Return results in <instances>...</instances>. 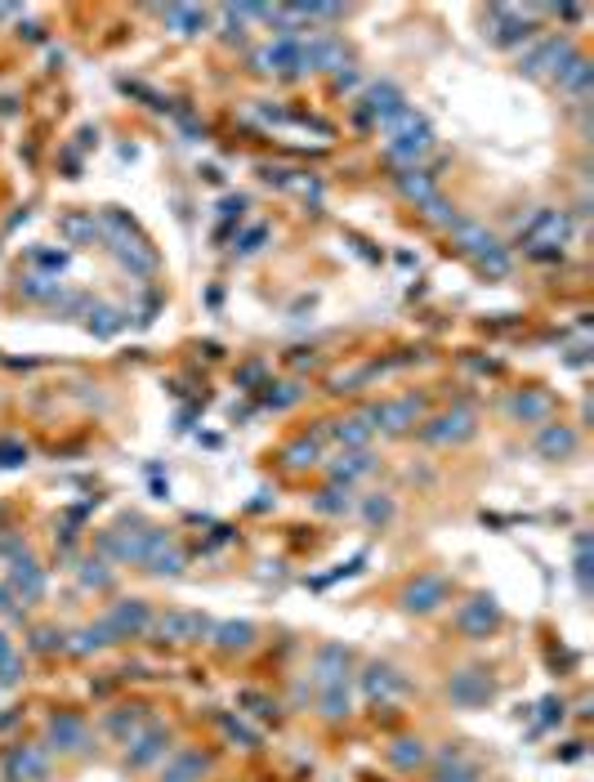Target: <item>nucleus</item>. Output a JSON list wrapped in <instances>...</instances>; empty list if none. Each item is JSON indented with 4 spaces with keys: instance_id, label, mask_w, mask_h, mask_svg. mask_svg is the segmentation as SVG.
Instances as JSON below:
<instances>
[{
    "instance_id": "25",
    "label": "nucleus",
    "mask_w": 594,
    "mask_h": 782,
    "mask_svg": "<svg viewBox=\"0 0 594 782\" xmlns=\"http://www.w3.org/2000/svg\"><path fill=\"white\" fill-rule=\"evenodd\" d=\"M385 760L398 769V774H416V769L429 760V751H425V742H420V738H394L385 747Z\"/></svg>"
},
{
    "instance_id": "35",
    "label": "nucleus",
    "mask_w": 594,
    "mask_h": 782,
    "mask_svg": "<svg viewBox=\"0 0 594 782\" xmlns=\"http://www.w3.org/2000/svg\"><path fill=\"white\" fill-rule=\"evenodd\" d=\"M112 644V635L103 631V622H94V626H85V631H76V644H67L72 653H99V648H108Z\"/></svg>"
},
{
    "instance_id": "13",
    "label": "nucleus",
    "mask_w": 594,
    "mask_h": 782,
    "mask_svg": "<svg viewBox=\"0 0 594 782\" xmlns=\"http://www.w3.org/2000/svg\"><path fill=\"white\" fill-rule=\"evenodd\" d=\"M469 434H474V412L469 407H452V412L434 416V421L420 429L425 443H465Z\"/></svg>"
},
{
    "instance_id": "17",
    "label": "nucleus",
    "mask_w": 594,
    "mask_h": 782,
    "mask_svg": "<svg viewBox=\"0 0 594 782\" xmlns=\"http://www.w3.org/2000/svg\"><path fill=\"white\" fill-rule=\"evenodd\" d=\"M362 689H367L371 702H394V698H402V693H407V680H402L394 666L371 662L367 671H362Z\"/></svg>"
},
{
    "instance_id": "39",
    "label": "nucleus",
    "mask_w": 594,
    "mask_h": 782,
    "mask_svg": "<svg viewBox=\"0 0 594 782\" xmlns=\"http://www.w3.org/2000/svg\"><path fill=\"white\" fill-rule=\"evenodd\" d=\"M59 291H63V286L50 282V278H41V273L23 282V295H27V300H50V304H54V300H59Z\"/></svg>"
},
{
    "instance_id": "21",
    "label": "nucleus",
    "mask_w": 594,
    "mask_h": 782,
    "mask_svg": "<svg viewBox=\"0 0 594 782\" xmlns=\"http://www.w3.org/2000/svg\"><path fill=\"white\" fill-rule=\"evenodd\" d=\"M148 720H152L148 707H143V702H130V707H117V711L103 715V733H108V738H117V742H130Z\"/></svg>"
},
{
    "instance_id": "16",
    "label": "nucleus",
    "mask_w": 594,
    "mask_h": 782,
    "mask_svg": "<svg viewBox=\"0 0 594 782\" xmlns=\"http://www.w3.org/2000/svg\"><path fill=\"white\" fill-rule=\"evenodd\" d=\"M255 68H260V72H277V76L304 72L300 68V41H286V36H277L273 45H264V50L255 54Z\"/></svg>"
},
{
    "instance_id": "47",
    "label": "nucleus",
    "mask_w": 594,
    "mask_h": 782,
    "mask_svg": "<svg viewBox=\"0 0 594 782\" xmlns=\"http://www.w3.org/2000/svg\"><path fill=\"white\" fill-rule=\"evenodd\" d=\"M367 519H371V523H389V519H394V505H389L385 497L367 501Z\"/></svg>"
},
{
    "instance_id": "4",
    "label": "nucleus",
    "mask_w": 594,
    "mask_h": 782,
    "mask_svg": "<svg viewBox=\"0 0 594 782\" xmlns=\"http://www.w3.org/2000/svg\"><path fill=\"white\" fill-rule=\"evenodd\" d=\"M45 774H50V747H41V742H18L0 760L5 782H45Z\"/></svg>"
},
{
    "instance_id": "46",
    "label": "nucleus",
    "mask_w": 594,
    "mask_h": 782,
    "mask_svg": "<svg viewBox=\"0 0 594 782\" xmlns=\"http://www.w3.org/2000/svg\"><path fill=\"white\" fill-rule=\"evenodd\" d=\"M18 675H23V657L9 653L5 662H0V684H18Z\"/></svg>"
},
{
    "instance_id": "36",
    "label": "nucleus",
    "mask_w": 594,
    "mask_h": 782,
    "mask_svg": "<svg viewBox=\"0 0 594 782\" xmlns=\"http://www.w3.org/2000/svg\"><path fill=\"white\" fill-rule=\"evenodd\" d=\"M322 715H327V720H344V715H349V684L322 689Z\"/></svg>"
},
{
    "instance_id": "40",
    "label": "nucleus",
    "mask_w": 594,
    "mask_h": 782,
    "mask_svg": "<svg viewBox=\"0 0 594 782\" xmlns=\"http://www.w3.org/2000/svg\"><path fill=\"white\" fill-rule=\"evenodd\" d=\"M90 331H94V336H117V331H121V313L90 309Z\"/></svg>"
},
{
    "instance_id": "11",
    "label": "nucleus",
    "mask_w": 594,
    "mask_h": 782,
    "mask_svg": "<svg viewBox=\"0 0 594 782\" xmlns=\"http://www.w3.org/2000/svg\"><path fill=\"white\" fill-rule=\"evenodd\" d=\"M447 698H452L456 707L474 711V707H487V702L496 698V684L487 680V671H478V666H469V671H456L452 680H447Z\"/></svg>"
},
{
    "instance_id": "48",
    "label": "nucleus",
    "mask_w": 594,
    "mask_h": 782,
    "mask_svg": "<svg viewBox=\"0 0 594 782\" xmlns=\"http://www.w3.org/2000/svg\"><path fill=\"white\" fill-rule=\"evenodd\" d=\"M300 398V385H277V394H268V407H291Z\"/></svg>"
},
{
    "instance_id": "9",
    "label": "nucleus",
    "mask_w": 594,
    "mask_h": 782,
    "mask_svg": "<svg viewBox=\"0 0 594 782\" xmlns=\"http://www.w3.org/2000/svg\"><path fill=\"white\" fill-rule=\"evenodd\" d=\"M166 751H170V729H166V724H157V720H148L126 742V765L130 769H148V765H157V760H166Z\"/></svg>"
},
{
    "instance_id": "44",
    "label": "nucleus",
    "mask_w": 594,
    "mask_h": 782,
    "mask_svg": "<svg viewBox=\"0 0 594 782\" xmlns=\"http://www.w3.org/2000/svg\"><path fill=\"white\" fill-rule=\"evenodd\" d=\"M32 264H36V269L63 273V269H67V255H63V251H32Z\"/></svg>"
},
{
    "instance_id": "15",
    "label": "nucleus",
    "mask_w": 594,
    "mask_h": 782,
    "mask_svg": "<svg viewBox=\"0 0 594 782\" xmlns=\"http://www.w3.org/2000/svg\"><path fill=\"white\" fill-rule=\"evenodd\" d=\"M407 108L402 103V90L394 81H376L367 90V99H362V121H376V126H385L389 117H398V112Z\"/></svg>"
},
{
    "instance_id": "33",
    "label": "nucleus",
    "mask_w": 594,
    "mask_h": 782,
    "mask_svg": "<svg viewBox=\"0 0 594 782\" xmlns=\"http://www.w3.org/2000/svg\"><path fill=\"white\" fill-rule=\"evenodd\" d=\"M510 412L519 416V421H545V416H550V398L545 394H519L510 403Z\"/></svg>"
},
{
    "instance_id": "45",
    "label": "nucleus",
    "mask_w": 594,
    "mask_h": 782,
    "mask_svg": "<svg viewBox=\"0 0 594 782\" xmlns=\"http://www.w3.org/2000/svg\"><path fill=\"white\" fill-rule=\"evenodd\" d=\"M224 733H228L233 742H246V747H260V738H255V733L246 729L242 720H224Z\"/></svg>"
},
{
    "instance_id": "22",
    "label": "nucleus",
    "mask_w": 594,
    "mask_h": 782,
    "mask_svg": "<svg viewBox=\"0 0 594 782\" xmlns=\"http://www.w3.org/2000/svg\"><path fill=\"white\" fill-rule=\"evenodd\" d=\"M434 782H478V765L461 747H443L434 756Z\"/></svg>"
},
{
    "instance_id": "37",
    "label": "nucleus",
    "mask_w": 594,
    "mask_h": 782,
    "mask_svg": "<svg viewBox=\"0 0 594 782\" xmlns=\"http://www.w3.org/2000/svg\"><path fill=\"white\" fill-rule=\"evenodd\" d=\"M318 505L322 514H349L353 510V497H349V488H340V483H335V488H327V492H318Z\"/></svg>"
},
{
    "instance_id": "1",
    "label": "nucleus",
    "mask_w": 594,
    "mask_h": 782,
    "mask_svg": "<svg viewBox=\"0 0 594 782\" xmlns=\"http://www.w3.org/2000/svg\"><path fill=\"white\" fill-rule=\"evenodd\" d=\"M385 135H389V157L402 161V166H416V161L434 148V130H429V121L411 108H402L398 117L385 121Z\"/></svg>"
},
{
    "instance_id": "27",
    "label": "nucleus",
    "mask_w": 594,
    "mask_h": 782,
    "mask_svg": "<svg viewBox=\"0 0 594 782\" xmlns=\"http://www.w3.org/2000/svg\"><path fill=\"white\" fill-rule=\"evenodd\" d=\"M536 452L554 456V461H559V456H572L577 452V434H572L568 425H545L541 434H536Z\"/></svg>"
},
{
    "instance_id": "18",
    "label": "nucleus",
    "mask_w": 594,
    "mask_h": 782,
    "mask_svg": "<svg viewBox=\"0 0 594 782\" xmlns=\"http://www.w3.org/2000/svg\"><path fill=\"white\" fill-rule=\"evenodd\" d=\"M5 586L14 590V599H23V604H36V599L45 595V572L36 568V559L18 555L14 568H9V581H5Z\"/></svg>"
},
{
    "instance_id": "24",
    "label": "nucleus",
    "mask_w": 594,
    "mask_h": 782,
    "mask_svg": "<svg viewBox=\"0 0 594 782\" xmlns=\"http://www.w3.org/2000/svg\"><path fill=\"white\" fill-rule=\"evenodd\" d=\"M112 251H117V260L126 264L130 273H139V278H148V273L157 269V255H152L148 246H143L139 237H130V233L126 237H112Z\"/></svg>"
},
{
    "instance_id": "5",
    "label": "nucleus",
    "mask_w": 594,
    "mask_h": 782,
    "mask_svg": "<svg viewBox=\"0 0 594 782\" xmlns=\"http://www.w3.org/2000/svg\"><path fill=\"white\" fill-rule=\"evenodd\" d=\"M452 622H456V631H461L465 640H487V635L501 631V608H496L492 595H474V599H465V604L456 608Z\"/></svg>"
},
{
    "instance_id": "41",
    "label": "nucleus",
    "mask_w": 594,
    "mask_h": 782,
    "mask_svg": "<svg viewBox=\"0 0 594 782\" xmlns=\"http://www.w3.org/2000/svg\"><path fill=\"white\" fill-rule=\"evenodd\" d=\"M242 707H251L260 720H277V702H268L264 693H242Z\"/></svg>"
},
{
    "instance_id": "43",
    "label": "nucleus",
    "mask_w": 594,
    "mask_h": 782,
    "mask_svg": "<svg viewBox=\"0 0 594 782\" xmlns=\"http://www.w3.org/2000/svg\"><path fill=\"white\" fill-rule=\"evenodd\" d=\"M32 648H36V653H54V648H67V640H63L59 631H50V626H45V631L32 635Z\"/></svg>"
},
{
    "instance_id": "7",
    "label": "nucleus",
    "mask_w": 594,
    "mask_h": 782,
    "mask_svg": "<svg viewBox=\"0 0 594 782\" xmlns=\"http://www.w3.org/2000/svg\"><path fill=\"white\" fill-rule=\"evenodd\" d=\"M103 631H108L112 640H143V635L152 631V608L143 604V599H121V604L103 617Z\"/></svg>"
},
{
    "instance_id": "34",
    "label": "nucleus",
    "mask_w": 594,
    "mask_h": 782,
    "mask_svg": "<svg viewBox=\"0 0 594 782\" xmlns=\"http://www.w3.org/2000/svg\"><path fill=\"white\" fill-rule=\"evenodd\" d=\"M318 456H322L318 438H300V443H291V447L282 452V461L291 465V470H304V465H318Z\"/></svg>"
},
{
    "instance_id": "32",
    "label": "nucleus",
    "mask_w": 594,
    "mask_h": 782,
    "mask_svg": "<svg viewBox=\"0 0 594 782\" xmlns=\"http://www.w3.org/2000/svg\"><path fill=\"white\" fill-rule=\"evenodd\" d=\"M590 76H594L590 59H577L568 72L559 76V90H563V94H572V99H586V94H590Z\"/></svg>"
},
{
    "instance_id": "50",
    "label": "nucleus",
    "mask_w": 594,
    "mask_h": 782,
    "mask_svg": "<svg viewBox=\"0 0 594 782\" xmlns=\"http://www.w3.org/2000/svg\"><path fill=\"white\" fill-rule=\"evenodd\" d=\"M18 720H23V711H9V715H0V733H5V729H14Z\"/></svg>"
},
{
    "instance_id": "10",
    "label": "nucleus",
    "mask_w": 594,
    "mask_h": 782,
    "mask_svg": "<svg viewBox=\"0 0 594 782\" xmlns=\"http://www.w3.org/2000/svg\"><path fill=\"white\" fill-rule=\"evenodd\" d=\"M447 577L443 572H420L416 581H407L402 586V608L407 613H434V608H443L447 604Z\"/></svg>"
},
{
    "instance_id": "6",
    "label": "nucleus",
    "mask_w": 594,
    "mask_h": 782,
    "mask_svg": "<svg viewBox=\"0 0 594 782\" xmlns=\"http://www.w3.org/2000/svg\"><path fill=\"white\" fill-rule=\"evenodd\" d=\"M210 631H215V622L201 613H166V617H152V631L161 644H201L210 640Z\"/></svg>"
},
{
    "instance_id": "38",
    "label": "nucleus",
    "mask_w": 594,
    "mask_h": 782,
    "mask_svg": "<svg viewBox=\"0 0 594 782\" xmlns=\"http://www.w3.org/2000/svg\"><path fill=\"white\" fill-rule=\"evenodd\" d=\"M94 233H99V219H94V215L63 219V237H67V242H85V237H94Z\"/></svg>"
},
{
    "instance_id": "31",
    "label": "nucleus",
    "mask_w": 594,
    "mask_h": 782,
    "mask_svg": "<svg viewBox=\"0 0 594 782\" xmlns=\"http://www.w3.org/2000/svg\"><path fill=\"white\" fill-rule=\"evenodd\" d=\"M335 438H340L344 447H353V452H362V447L371 443V421L367 416H349V421H335V429H331Z\"/></svg>"
},
{
    "instance_id": "28",
    "label": "nucleus",
    "mask_w": 594,
    "mask_h": 782,
    "mask_svg": "<svg viewBox=\"0 0 594 782\" xmlns=\"http://www.w3.org/2000/svg\"><path fill=\"white\" fill-rule=\"evenodd\" d=\"M398 188H402V197L407 202H416V206H429L438 197V188H434V179L425 175V170H416V166H407L398 175Z\"/></svg>"
},
{
    "instance_id": "26",
    "label": "nucleus",
    "mask_w": 594,
    "mask_h": 782,
    "mask_svg": "<svg viewBox=\"0 0 594 782\" xmlns=\"http://www.w3.org/2000/svg\"><path fill=\"white\" fill-rule=\"evenodd\" d=\"M210 640H215V648H224V653H246V648L255 644V626L251 622H219L215 631H210Z\"/></svg>"
},
{
    "instance_id": "49",
    "label": "nucleus",
    "mask_w": 594,
    "mask_h": 782,
    "mask_svg": "<svg viewBox=\"0 0 594 782\" xmlns=\"http://www.w3.org/2000/svg\"><path fill=\"white\" fill-rule=\"evenodd\" d=\"M0 613H5V617L14 613V617H18V608H14V590H9V586H0Z\"/></svg>"
},
{
    "instance_id": "51",
    "label": "nucleus",
    "mask_w": 594,
    "mask_h": 782,
    "mask_svg": "<svg viewBox=\"0 0 594 782\" xmlns=\"http://www.w3.org/2000/svg\"><path fill=\"white\" fill-rule=\"evenodd\" d=\"M9 653H14V644H9V635H5V631H0V662H5V657H9Z\"/></svg>"
},
{
    "instance_id": "3",
    "label": "nucleus",
    "mask_w": 594,
    "mask_h": 782,
    "mask_svg": "<svg viewBox=\"0 0 594 782\" xmlns=\"http://www.w3.org/2000/svg\"><path fill=\"white\" fill-rule=\"evenodd\" d=\"M577 45L568 41V36H545V41L528 45V54H523V72L528 76H550V81H559L563 72L577 63Z\"/></svg>"
},
{
    "instance_id": "8",
    "label": "nucleus",
    "mask_w": 594,
    "mask_h": 782,
    "mask_svg": "<svg viewBox=\"0 0 594 782\" xmlns=\"http://www.w3.org/2000/svg\"><path fill=\"white\" fill-rule=\"evenodd\" d=\"M45 738H50V751L85 756V751H90V724L72 711H59V715H50V724H45Z\"/></svg>"
},
{
    "instance_id": "12",
    "label": "nucleus",
    "mask_w": 594,
    "mask_h": 782,
    "mask_svg": "<svg viewBox=\"0 0 594 782\" xmlns=\"http://www.w3.org/2000/svg\"><path fill=\"white\" fill-rule=\"evenodd\" d=\"M371 429H385V434H407L420 421V398H394V403H380L367 412Z\"/></svg>"
},
{
    "instance_id": "20",
    "label": "nucleus",
    "mask_w": 594,
    "mask_h": 782,
    "mask_svg": "<svg viewBox=\"0 0 594 782\" xmlns=\"http://www.w3.org/2000/svg\"><path fill=\"white\" fill-rule=\"evenodd\" d=\"M572 237V219L563 215V211H541L528 224V242L541 251V246H563Z\"/></svg>"
},
{
    "instance_id": "2",
    "label": "nucleus",
    "mask_w": 594,
    "mask_h": 782,
    "mask_svg": "<svg viewBox=\"0 0 594 782\" xmlns=\"http://www.w3.org/2000/svg\"><path fill=\"white\" fill-rule=\"evenodd\" d=\"M452 233H456V242L478 260L483 273H492V278H505V273H510V255H505V246L496 242L492 233H483V228L469 224V219H452Z\"/></svg>"
},
{
    "instance_id": "42",
    "label": "nucleus",
    "mask_w": 594,
    "mask_h": 782,
    "mask_svg": "<svg viewBox=\"0 0 594 782\" xmlns=\"http://www.w3.org/2000/svg\"><path fill=\"white\" fill-rule=\"evenodd\" d=\"M81 581H85V586H94V590H103V586H112V572L103 564H81Z\"/></svg>"
},
{
    "instance_id": "29",
    "label": "nucleus",
    "mask_w": 594,
    "mask_h": 782,
    "mask_svg": "<svg viewBox=\"0 0 594 782\" xmlns=\"http://www.w3.org/2000/svg\"><path fill=\"white\" fill-rule=\"evenodd\" d=\"M161 18H166L179 36H197L201 27H206V9H188V5H166Z\"/></svg>"
},
{
    "instance_id": "30",
    "label": "nucleus",
    "mask_w": 594,
    "mask_h": 782,
    "mask_svg": "<svg viewBox=\"0 0 594 782\" xmlns=\"http://www.w3.org/2000/svg\"><path fill=\"white\" fill-rule=\"evenodd\" d=\"M367 470H371V456L367 452H340V456H335V465H331V474H335V483H340V488H349V483L362 479Z\"/></svg>"
},
{
    "instance_id": "23",
    "label": "nucleus",
    "mask_w": 594,
    "mask_h": 782,
    "mask_svg": "<svg viewBox=\"0 0 594 782\" xmlns=\"http://www.w3.org/2000/svg\"><path fill=\"white\" fill-rule=\"evenodd\" d=\"M492 27H496V45H523V41H532V23L523 18V9H492Z\"/></svg>"
},
{
    "instance_id": "14",
    "label": "nucleus",
    "mask_w": 594,
    "mask_h": 782,
    "mask_svg": "<svg viewBox=\"0 0 594 782\" xmlns=\"http://www.w3.org/2000/svg\"><path fill=\"white\" fill-rule=\"evenodd\" d=\"M349 666H353V653H349L344 644H322L318 657H313V675H318L322 689L349 684Z\"/></svg>"
},
{
    "instance_id": "19",
    "label": "nucleus",
    "mask_w": 594,
    "mask_h": 782,
    "mask_svg": "<svg viewBox=\"0 0 594 782\" xmlns=\"http://www.w3.org/2000/svg\"><path fill=\"white\" fill-rule=\"evenodd\" d=\"M206 774H210V756L206 751H193V747L175 751V756L161 765V782H201Z\"/></svg>"
}]
</instances>
